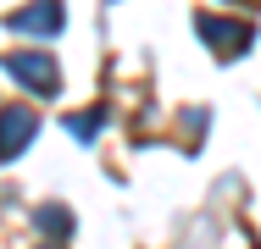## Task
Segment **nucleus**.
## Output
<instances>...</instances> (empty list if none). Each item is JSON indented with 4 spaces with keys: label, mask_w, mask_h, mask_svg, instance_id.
<instances>
[{
    "label": "nucleus",
    "mask_w": 261,
    "mask_h": 249,
    "mask_svg": "<svg viewBox=\"0 0 261 249\" xmlns=\"http://www.w3.org/2000/svg\"><path fill=\"white\" fill-rule=\"evenodd\" d=\"M39 122H34V111L28 105H11V111H0V161L6 155H22V144H28V133H34Z\"/></svg>",
    "instance_id": "f257e3e1"
},
{
    "label": "nucleus",
    "mask_w": 261,
    "mask_h": 249,
    "mask_svg": "<svg viewBox=\"0 0 261 249\" xmlns=\"http://www.w3.org/2000/svg\"><path fill=\"white\" fill-rule=\"evenodd\" d=\"M106 116L100 111H84V116H72V122H67V128H72V133H78V139H84V133H95V128H100Z\"/></svg>",
    "instance_id": "423d86ee"
},
{
    "label": "nucleus",
    "mask_w": 261,
    "mask_h": 249,
    "mask_svg": "<svg viewBox=\"0 0 261 249\" xmlns=\"http://www.w3.org/2000/svg\"><path fill=\"white\" fill-rule=\"evenodd\" d=\"M39 227H45L50 238H67V233H72V216H67L61 205H39Z\"/></svg>",
    "instance_id": "39448f33"
},
{
    "label": "nucleus",
    "mask_w": 261,
    "mask_h": 249,
    "mask_svg": "<svg viewBox=\"0 0 261 249\" xmlns=\"http://www.w3.org/2000/svg\"><path fill=\"white\" fill-rule=\"evenodd\" d=\"M6 72L34 83V89H56V61L50 55H6Z\"/></svg>",
    "instance_id": "f03ea898"
},
{
    "label": "nucleus",
    "mask_w": 261,
    "mask_h": 249,
    "mask_svg": "<svg viewBox=\"0 0 261 249\" xmlns=\"http://www.w3.org/2000/svg\"><path fill=\"white\" fill-rule=\"evenodd\" d=\"M61 28V6H34L11 17V34H56Z\"/></svg>",
    "instance_id": "7ed1b4c3"
},
{
    "label": "nucleus",
    "mask_w": 261,
    "mask_h": 249,
    "mask_svg": "<svg viewBox=\"0 0 261 249\" xmlns=\"http://www.w3.org/2000/svg\"><path fill=\"white\" fill-rule=\"evenodd\" d=\"M200 34H206L211 45H245V39H250V28H233V22H217V17H200Z\"/></svg>",
    "instance_id": "20e7f679"
}]
</instances>
